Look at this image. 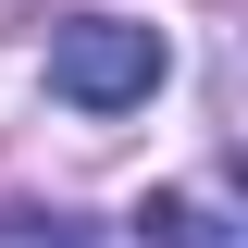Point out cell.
<instances>
[{
    "instance_id": "7a4b0ae2",
    "label": "cell",
    "mask_w": 248,
    "mask_h": 248,
    "mask_svg": "<svg viewBox=\"0 0 248 248\" xmlns=\"http://www.w3.org/2000/svg\"><path fill=\"white\" fill-rule=\"evenodd\" d=\"M137 248H248V236L211 186H161V199H137Z\"/></svg>"
},
{
    "instance_id": "3957f363",
    "label": "cell",
    "mask_w": 248,
    "mask_h": 248,
    "mask_svg": "<svg viewBox=\"0 0 248 248\" xmlns=\"http://www.w3.org/2000/svg\"><path fill=\"white\" fill-rule=\"evenodd\" d=\"M0 248H87V223H62V211H0Z\"/></svg>"
},
{
    "instance_id": "6da1fadb",
    "label": "cell",
    "mask_w": 248,
    "mask_h": 248,
    "mask_svg": "<svg viewBox=\"0 0 248 248\" xmlns=\"http://www.w3.org/2000/svg\"><path fill=\"white\" fill-rule=\"evenodd\" d=\"M161 75H174V50H161V25H137V13H87V25L50 37V99L62 112H137Z\"/></svg>"
}]
</instances>
